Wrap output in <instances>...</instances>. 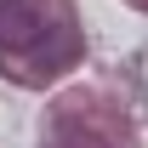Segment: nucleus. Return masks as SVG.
<instances>
[{"instance_id": "1", "label": "nucleus", "mask_w": 148, "mask_h": 148, "mask_svg": "<svg viewBox=\"0 0 148 148\" xmlns=\"http://www.w3.org/2000/svg\"><path fill=\"white\" fill-rule=\"evenodd\" d=\"M46 34H51V17H46L40 6H29V0H0V51L6 57L40 51Z\"/></svg>"}]
</instances>
